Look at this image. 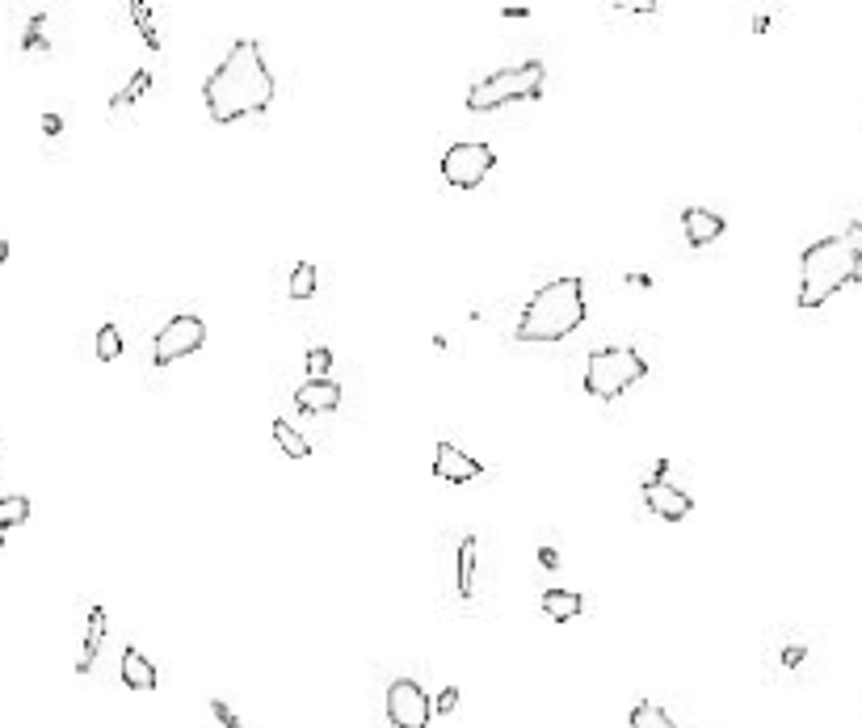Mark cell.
Wrapping results in <instances>:
<instances>
[{"label": "cell", "instance_id": "1", "mask_svg": "<svg viewBox=\"0 0 862 728\" xmlns=\"http://www.w3.org/2000/svg\"><path fill=\"white\" fill-rule=\"evenodd\" d=\"M274 93H278V85H274L270 64H265L261 43L240 38V43L219 59V68L207 76V85H202V106H207L211 123L228 127V123H240V118L270 110Z\"/></svg>", "mask_w": 862, "mask_h": 728}, {"label": "cell", "instance_id": "2", "mask_svg": "<svg viewBox=\"0 0 862 728\" xmlns=\"http://www.w3.org/2000/svg\"><path fill=\"white\" fill-rule=\"evenodd\" d=\"M585 325V282L581 278H551L526 299L513 337L522 346H556Z\"/></svg>", "mask_w": 862, "mask_h": 728}, {"label": "cell", "instance_id": "3", "mask_svg": "<svg viewBox=\"0 0 862 728\" xmlns=\"http://www.w3.org/2000/svg\"><path fill=\"white\" fill-rule=\"evenodd\" d=\"M858 270H862V261L846 245V236H825L816 245H808L804 257H799V308L804 312L825 308L837 291L858 282Z\"/></svg>", "mask_w": 862, "mask_h": 728}, {"label": "cell", "instance_id": "4", "mask_svg": "<svg viewBox=\"0 0 862 728\" xmlns=\"http://www.w3.org/2000/svg\"><path fill=\"white\" fill-rule=\"evenodd\" d=\"M543 76H547V68L539 64V59L492 72V76L476 80V85L467 89V110L471 114H492L501 106H513V101H535V97H543Z\"/></svg>", "mask_w": 862, "mask_h": 728}, {"label": "cell", "instance_id": "5", "mask_svg": "<svg viewBox=\"0 0 862 728\" xmlns=\"http://www.w3.org/2000/svg\"><path fill=\"white\" fill-rule=\"evenodd\" d=\"M648 375V362L631 346H602L585 362V392L598 400H619L627 388H635Z\"/></svg>", "mask_w": 862, "mask_h": 728}, {"label": "cell", "instance_id": "6", "mask_svg": "<svg viewBox=\"0 0 862 728\" xmlns=\"http://www.w3.org/2000/svg\"><path fill=\"white\" fill-rule=\"evenodd\" d=\"M202 346H207V325H202V316L177 312L169 325H160V333L152 341V362H156V367H173V362L190 358Z\"/></svg>", "mask_w": 862, "mask_h": 728}, {"label": "cell", "instance_id": "7", "mask_svg": "<svg viewBox=\"0 0 862 728\" xmlns=\"http://www.w3.org/2000/svg\"><path fill=\"white\" fill-rule=\"evenodd\" d=\"M492 169H497V152L488 144H450L442 156V177L455 190H476Z\"/></svg>", "mask_w": 862, "mask_h": 728}, {"label": "cell", "instance_id": "8", "mask_svg": "<svg viewBox=\"0 0 862 728\" xmlns=\"http://www.w3.org/2000/svg\"><path fill=\"white\" fill-rule=\"evenodd\" d=\"M387 720H392V728H429L434 707H429V695L421 691V682L396 678L387 686Z\"/></svg>", "mask_w": 862, "mask_h": 728}, {"label": "cell", "instance_id": "9", "mask_svg": "<svg viewBox=\"0 0 862 728\" xmlns=\"http://www.w3.org/2000/svg\"><path fill=\"white\" fill-rule=\"evenodd\" d=\"M429 472H434V480H446V484H467V480H480L484 476V463L471 459L463 447H455V442H438Z\"/></svg>", "mask_w": 862, "mask_h": 728}, {"label": "cell", "instance_id": "10", "mask_svg": "<svg viewBox=\"0 0 862 728\" xmlns=\"http://www.w3.org/2000/svg\"><path fill=\"white\" fill-rule=\"evenodd\" d=\"M644 505H648L656 518H665V522H682V518L694 510L690 493L673 489L669 480H644Z\"/></svg>", "mask_w": 862, "mask_h": 728}, {"label": "cell", "instance_id": "11", "mask_svg": "<svg viewBox=\"0 0 862 728\" xmlns=\"http://www.w3.org/2000/svg\"><path fill=\"white\" fill-rule=\"evenodd\" d=\"M341 404V383L337 379H307L303 388H295V409L307 417H320V413H333Z\"/></svg>", "mask_w": 862, "mask_h": 728}, {"label": "cell", "instance_id": "12", "mask_svg": "<svg viewBox=\"0 0 862 728\" xmlns=\"http://www.w3.org/2000/svg\"><path fill=\"white\" fill-rule=\"evenodd\" d=\"M724 215H715V211H707V207H690V211H682V232H686V240L694 249L699 245H715V240L724 236Z\"/></svg>", "mask_w": 862, "mask_h": 728}, {"label": "cell", "instance_id": "13", "mask_svg": "<svg viewBox=\"0 0 862 728\" xmlns=\"http://www.w3.org/2000/svg\"><path fill=\"white\" fill-rule=\"evenodd\" d=\"M101 644H106V606H93V611H89V623H85V640H80L76 674H89V670H93Z\"/></svg>", "mask_w": 862, "mask_h": 728}, {"label": "cell", "instance_id": "14", "mask_svg": "<svg viewBox=\"0 0 862 728\" xmlns=\"http://www.w3.org/2000/svg\"><path fill=\"white\" fill-rule=\"evenodd\" d=\"M118 670H122V682H127L131 691H156V686H160V670L152 665V657H143L139 649H127V653H122V665H118Z\"/></svg>", "mask_w": 862, "mask_h": 728}, {"label": "cell", "instance_id": "15", "mask_svg": "<svg viewBox=\"0 0 862 728\" xmlns=\"http://www.w3.org/2000/svg\"><path fill=\"white\" fill-rule=\"evenodd\" d=\"M581 611H585V598H581L577 590H547V594H543V615H547V619L568 623V619H577Z\"/></svg>", "mask_w": 862, "mask_h": 728}, {"label": "cell", "instance_id": "16", "mask_svg": "<svg viewBox=\"0 0 862 728\" xmlns=\"http://www.w3.org/2000/svg\"><path fill=\"white\" fill-rule=\"evenodd\" d=\"M476 556H480V535H463L459 543V594L471 598L476 590Z\"/></svg>", "mask_w": 862, "mask_h": 728}, {"label": "cell", "instance_id": "17", "mask_svg": "<svg viewBox=\"0 0 862 728\" xmlns=\"http://www.w3.org/2000/svg\"><path fill=\"white\" fill-rule=\"evenodd\" d=\"M631 728H682L665 707H656L652 699H640L631 707Z\"/></svg>", "mask_w": 862, "mask_h": 728}, {"label": "cell", "instance_id": "18", "mask_svg": "<svg viewBox=\"0 0 862 728\" xmlns=\"http://www.w3.org/2000/svg\"><path fill=\"white\" fill-rule=\"evenodd\" d=\"M274 442L282 447V455H291V459H307V455H312V447H307V438L291 426V421H282V417L274 421Z\"/></svg>", "mask_w": 862, "mask_h": 728}, {"label": "cell", "instance_id": "19", "mask_svg": "<svg viewBox=\"0 0 862 728\" xmlns=\"http://www.w3.org/2000/svg\"><path fill=\"white\" fill-rule=\"evenodd\" d=\"M30 518V497L13 493V497H0V531L9 527H22V522Z\"/></svg>", "mask_w": 862, "mask_h": 728}, {"label": "cell", "instance_id": "20", "mask_svg": "<svg viewBox=\"0 0 862 728\" xmlns=\"http://www.w3.org/2000/svg\"><path fill=\"white\" fill-rule=\"evenodd\" d=\"M316 295V266L312 261H299L291 270V299H312Z\"/></svg>", "mask_w": 862, "mask_h": 728}, {"label": "cell", "instance_id": "21", "mask_svg": "<svg viewBox=\"0 0 862 728\" xmlns=\"http://www.w3.org/2000/svg\"><path fill=\"white\" fill-rule=\"evenodd\" d=\"M122 354V329L118 325H101L97 329V358L101 362H114Z\"/></svg>", "mask_w": 862, "mask_h": 728}, {"label": "cell", "instance_id": "22", "mask_svg": "<svg viewBox=\"0 0 862 728\" xmlns=\"http://www.w3.org/2000/svg\"><path fill=\"white\" fill-rule=\"evenodd\" d=\"M328 371H333V350L328 346L307 350V379H328Z\"/></svg>", "mask_w": 862, "mask_h": 728}, {"label": "cell", "instance_id": "23", "mask_svg": "<svg viewBox=\"0 0 862 728\" xmlns=\"http://www.w3.org/2000/svg\"><path fill=\"white\" fill-rule=\"evenodd\" d=\"M211 712H215V720H219L223 728H244V724L236 720V712H232V707L223 703V699H211Z\"/></svg>", "mask_w": 862, "mask_h": 728}, {"label": "cell", "instance_id": "24", "mask_svg": "<svg viewBox=\"0 0 862 728\" xmlns=\"http://www.w3.org/2000/svg\"><path fill=\"white\" fill-rule=\"evenodd\" d=\"M455 703H459V691H455V686H446V691L438 695V712H442V716L455 712Z\"/></svg>", "mask_w": 862, "mask_h": 728}, {"label": "cell", "instance_id": "25", "mask_svg": "<svg viewBox=\"0 0 862 728\" xmlns=\"http://www.w3.org/2000/svg\"><path fill=\"white\" fill-rule=\"evenodd\" d=\"M846 245H850V249H854V257L862 261V228H858V224L846 232Z\"/></svg>", "mask_w": 862, "mask_h": 728}, {"label": "cell", "instance_id": "26", "mask_svg": "<svg viewBox=\"0 0 862 728\" xmlns=\"http://www.w3.org/2000/svg\"><path fill=\"white\" fill-rule=\"evenodd\" d=\"M5 257H9V245H5V240H0V261H5Z\"/></svg>", "mask_w": 862, "mask_h": 728}, {"label": "cell", "instance_id": "27", "mask_svg": "<svg viewBox=\"0 0 862 728\" xmlns=\"http://www.w3.org/2000/svg\"><path fill=\"white\" fill-rule=\"evenodd\" d=\"M858 228H862V215H858Z\"/></svg>", "mask_w": 862, "mask_h": 728}]
</instances>
